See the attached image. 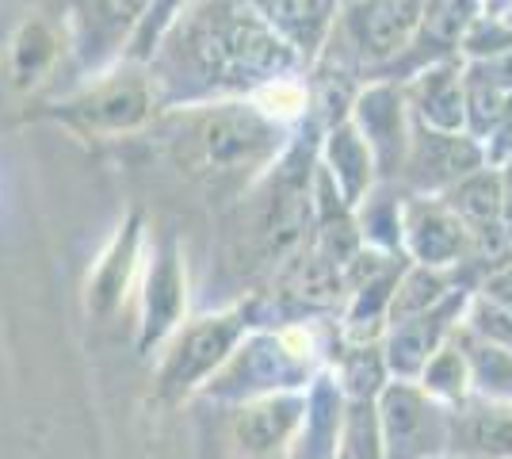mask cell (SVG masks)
Wrapping results in <instances>:
<instances>
[{"mask_svg":"<svg viewBox=\"0 0 512 459\" xmlns=\"http://www.w3.org/2000/svg\"><path fill=\"white\" fill-rule=\"evenodd\" d=\"M402 253L425 268H463L474 257V241L440 196L402 192Z\"/></svg>","mask_w":512,"mask_h":459,"instance_id":"cell-14","label":"cell"},{"mask_svg":"<svg viewBox=\"0 0 512 459\" xmlns=\"http://www.w3.org/2000/svg\"><path fill=\"white\" fill-rule=\"evenodd\" d=\"M146 4L150 0H65V43L85 77L127 62Z\"/></svg>","mask_w":512,"mask_h":459,"instance_id":"cell-10","label":"cell"},{"mask_svg":"<svg viewBox=\"0 0 512 459\" xmlns=\"http://www.w3.org/2000/svg\"><path fill=\"white\" fill-rule=\"evenodd\" d=\"M501 20H505V23H509V27H512V4H509V12H505V16H501Z\"/></svg>","mask_w":512,"mask_h":459,"instance_id":"cell-37","label":"cell"},{"mask_svg":"<svg viewBox=\"0 0 512 459\" xmlns=\"http://www.w3.org/2000/svg\"><path fill=\"white\" fill-rule=\"evenodd\" d=\"M58 31L43 20H27L12 39V81L31 88L46 69L58 62Z\"/></svg>","mask_w":512,"mask_h":459,"instance_id":"cell-27","label":"cell"},{"mask_svg":"<svg viewBox=\"0 0 512 459\" xmlns=\"http://www.w3.org/2000/svg\"><path fill=\"white\" fill-rule=\"evenodd\" d=\"M348 123L363 134V142L375 153L379 180L398 184L409 153V138H413V115H409L406 104V88L398 81H383V77L363 81V88L352 100V111H348Z\"/></svg>","mask_w":512,"mask_h":459,"instance_id":"cell-11","label":"cell"},{"mask_svg":"<svg viewBox=\"0 0 512 459\" xmlns=\"http://www.w3.org/2000/svg\"><path fill=\"white\" fill-rule=\"evenodd\" d=\"M333 372L341 379V391L348 402H375L386 383H390L379 345H344Z\"/></svg>","mask_w":512,"mask_h":459,"instance_id":"cell-25","label":"cell"},{"mask_svg":"<svg viewBox=\"0 0 512 459\" xmlns=\"http://www.w3.org/2000/svg\"><path fill=\"white\" fill-rule=\"evenodd\" d=\"M352 219H356L363 249H375L386 257H406L402 253V188L398 184L379 180L352 211Z\"/></svg>","mask_w":512,"mask_h":459,"instance_id":"cell-23","label":"cell"},{"mask_svg":"<svg viewBox=\"0 0 512 459\" xmlns=\"http://www.w3.org/2000/svg\"><path fill=\"white\" fill-rule=\"evenodd\" d=\"M406 264V257H394L348 291V303L341 310L344 345H379L383 341L386 326H390V303H394V291H398Z\"/></svg>","mask_w":512,"mask_h":459,"instance_id":"cell-20","label":"cell"},{"mask_svg":"<svg viewBox=\"0 0 512 459\" xmlns=\"http://www.w3.org/2000/svg\"><path fill=\"white\" fill-rule=\"evenodd\" d=\"M142 264H146V219L142 211H127V219L115 226L104 253L88 272L85 306L96 322H111L127 306L130 291L142 280Z\"/></svg>","mask_w":512,"mask_h":459,"instance_id":"cell-15","label":"cell"},{"mask_svg":"<svg viewBox=\"0 0 512 459\" xmlns=\"http://www.w3.org/2000/svg\"><path fill=\"white\" fill-rule=\"evenodd\" d=\"M321 127L306 115L291 146L222 215L214 280L237 299L272 284L287 264L314 241V169H318Z\"/></svg>","mask_w":512,"mask_h":459,"instance_id":"cell-2","label":"cell"},{"mask_svg":"<svg viewBox=\"0 0 512 459\" xmlns=\"http://www.w3.org/2000/svg\"><path fill=\"white\" fill-rule=\"evenodd\" d=\"M306 62L249 8V0H192L146 62L157 108L245 100Z\"/></svg>","mask_w":512,"mask_h":459,"instance_id":"cell-1","label":"cell"},{"mask_svg":"<svg viewBox=\"0 0 512 459\" xmlns=\"http://www.w3.org/2000/svg\"><path fill=\"white\" fill-rule=\"evenodd\" d=\"M249 329H256L249 295L237 299V303L218 306V310H207L199 318H188L165 341V349L157 356L153 398L165 402V406L195 398V394L203 391V383L230 360V352L241 345V337Z\"/></svg>","mask_w":512,"mask_h":459,"instance_id":"cell-5","label":"cell"},{"mask_svg":"<svg viewBox=\"0 0 512 459\" xmlns=\"http://www.w3.org/2000/svg\"><path fill=\"white\" fill-rule=\"evenodd\" d=\"M501 226H505L512 245V173H505V169H501Z\"/></svg>","mask_w":512,"mask_h":459,"instance_id":"cell-35","label":"cell"},{"mask_svg":"<svg viewBox=\"0 0 512 459\" xmlns=\"http://www.w3.org/2000/svg\"><path fill=\"white\" fill-rule=\"evenodd\" d=\"M440 459H459V456H451V452H448V456H440Z\"/></svg>","mask_w":512,"mask_h":459,"instance_id":"cell-39","label":"cell"},{"mask_svg":"<svg viewBox=\"0 0 512 459\" xmlns=\"http://www.w3.org/2000/svg\"><path fill=\"white\" fill-rule=\"evenodd\" d=\"M344 425H348V398L337 372L325 368L306 387V414L287 459H341Z\"/></svg>","mask_w":512,"mask_h":459,"instance_id":"cell-17","label":"cell"},{"mask_svg":"<svg viewBox=\"0 0 512 459\" xmlns=\"http://www.w3.org/2000/svg\"><path fill=\"white\" fill-rule=\"evenodd\" d=\"M512 50V27L501 16H478V20L470 23L467 31H463V39H459V58L463 62H486V58H497V54H505Z\"/></svg>","mask_w":512,"mask_h":459,"instance_id":"cell-31","label":"cell"},{"mask_svg":"<svg viewBox=\"0 0 512 459\" xmlns=\"http://www.w3.org/2000/svg\"><path fill=\"white\" fill-rule=\"evenodd\" d=\"M188 4H192V0H150V4H146V16H142L138 31H134V43H130V50H127V62L146 66V62L153 58V50H157V43L165 39V31L172 27V20H176Z\"/></svg>","mask_w":512,"mask_h":459,"instance_id":"cell-29","label":"cell"},{"mask_svg":"<svg viewBox=\"0 0 512 459\" xmlns=\"http://www.w3.org/2000/svg\"><path fill=\"white\" fill-rule=\"evenodd\" d=\"M321 169L333 176L337 192L344 196V203L356 211L363 203V196L379 184V165H375V153L363 142V134L344 119L337 127L321 134V150H318Z\"/></svg>","mask_w":512,"mask_h":459,"instance_id":"cell-21","label":"cell"},{"mask_svg":"<svg viewBox=\"0 0 512 459\" xmlns=\"http://www.w3.org/2000/svg\"><path fill=\"white\" fill-rule=\"evenodd\" d=\"M467 69L474 77H482L486 85L497 88V92L512 96V50L497 54V58H486V62H467Z\"/></svg>","mask_w":512,"mask_h":459,"instance_id":"cell-33","label":"cell"},{"mask_svg":"<svg viewBox=\"0 0 512 459\" xmlns=\"http://www.w3.org/2000/svg\"><path fill=\"white\" fill-rule=\"evenodd\" d=\"M482 153H486V165H490V169H505V165H509V157H512V96H505V108H501V115H497L493 131L486 134Z\"/></svg>","mask_w":512,"mask_h":459,"instance_id":"cell-32","label":"cell"},{"mask_svg":"<svg viewBox=\"0 0 512 459\" xmlns=\"http://www.w3.org/2000/svg\"><path fill=\"white\" fill-rule=\"evenodd\" d=\"M478 169H486V153L478 138H470L467 131H432V127L413 123L398 188L413 196H444L463 176Z\"/></svg>","mask_w":512,"mask_h":459,"instance_id":"cell-12","label":"cell"},{"mask_svg":"<svg viewBox=\"0 0 512 459\" xmlns=\"http://www.w3.org/2000/svg\"><path fill=\"white\" fill-rule=\"evenodd\" d=\"M417 387H421L432 402L448 406V410H459V406L467 402L470 398V368H467V356H463V349H459L455 337L428 360L421 379H417Z\"/></svg>","mask_w":512,"mask_h":459,"instance_id":"cell-26","label":"cell"},{"mask_svg":"<svg viewBox=\"0 0 512 459\" xmlns=\"http://www.w3.org/2000/svg\"><path fill=\"white\" fill-rule=\"evenodd\" d=\"M375 421L383 459H440L451 452V410L417 383L390 379L375 398Z\"/></svg>","mask_w":512,"mask_h":459,"instance_id":"cell-9","label":"cell"},{"mask_svg":"<svg viewBox=\"0 0 512 459\" xmlns=\"http://www.w3.org/2000/svg\"><path fill=\"white\" fill-rule=\"evenodd\" d=\"M478 295H486V299L512 310V261L501 264V268H493L490 276L482 280V287H478Z\"/></svg>","mask_w":512,"mask_h":459,"instance_id":"cell-34","label":"cell"},{"mask_svg":"<svg viewBox=\"0 0 512 459\" xmlns=\"http://www.w3.org/2000/svg\"><path fill=\"white\" fill-rule=\"evenodd\" d=\"M463 73L467 62L451 54L440 62H428L409 81H402L413 123L432 131H463Z\"/></svg>","mask_w":512,"mask_h":459,"instance_id":"cell-18","label":"cell"},{"mask_svg":"<svg viewBox=\"0 0 512 459\" xmlns=\"http://www.w3.org/2000/svg\"><path fill=\"white\" fill-rule=\"evenodd\" d=\"M455 341H459V349L467 356L470 398L512 406V349L478 341V337H470L467 329H455Z\"/></svg>","mask_w":512,"mask_h":459,"instance_id":"cell-24","label":"cell"},{"mask_svg":"<svg viewBox=\"0 0 512 459\" xmlns=\"http://www.w3.org/2000/svg\"><path fill=\"white\" fill-rule=\"evenodd\" d=\"M226 414H230L234 459H287L291 444L299 437L302 414H306V391L256 398Z\"/></svg>","mask_w":512,"mask_h":459,"instance_id":"cell-16","label":"cell"},{"mask_svg":"<svg viewBox=\"0 0 512 459\" xmlns=\"http://www.w3.org/2000/svg\"><path fill=\"white\" fill-rule=\"evenodd\" d=\"M341 352V326H333L329 318L249 329L241 337V345L230 352V360L203 383V391L195 398L214 402L222 410H234V406H245L256 398L306 391L310 379L333 368Z\"/></svg>","mask_w":512,"mask_h":459,"instance_id":"cell-4","label":"cell"},{"mask_svg":"<svg viewBox=\"0 0 512 459\" xmlns=\"http://www.w3.org/2000/svg\"><path fill=\"white\" fill-rule=\"evenodd\" d=\"M505 108V92H497L493 85H486L482 77L463 73V131L478 142H486V134L493 131L497 115Z\"/></svg>","mask_w":512,"mask_h":459,"instance_id":"cell-28","label":"cell"},{"mask_svg":"<svg viewBox=\"0 0 512 459\" xmlns=\"http://www.w3.org/2000/svg\"><path fill=\"white\" fill-rule=\"evenodd\" d=\"M157 134L172 165L211 203L230 207L283 157L295 127L268 119L245 96L157 111Z\"/></svg>","mask_w":512,"mask_h":459,"instance_id":"cell-3","label":"cell"},{"mask_svg":"<svg viewBox=\"0 0 512 459\" xmlns=\"http://www.w3.org/2000/svg\"><path fill=\"white\" fill-rule=\"evenodd\" d=\"M459 329H467L470 337H478V341H490V345H501V349H512V310L501 303H493L486 295H470L467 303V314H463V322Z\"/></svg>","mask_w":512,"mask_h":459,"instance_id":"cell-30","label":"cell"},{"mask_svg":"<svg viewBox=\"0 0 512 459\" xmlns=\"http://www.w3.org/2000/svg\"><path fill=\"white\" fill-rule=\"evenodd\" d=\"M505 173H512V157H509V165H505Z\"/></svg>","mask_w":512,"mask_h":459,"instance_id":"cell-38","label":"cell"},{"mask_svg":"<svg viewBox=\"0 0 512 459\" xmlns=\"http://www.w3.org/2000/svg\"><path fill=\"white\" fill-rule=\"evenodd\" d=\"M451 456L512 459V406L467 398L451 410Z\"/></svg>","mask_w":512,"mask_h":459,"instance_id":"cell-22","label":"cell"},{"mask_svg":"<svg viewBox=\"0 0 512 459\" xmlns=\"http://www.w3.org/2000/svg\"><path fill=\"white\" fill-rule=\"evenodd\" d=\"M157 96H153L146 66L119 62L96 77H88L85 88L54 104V119L85 134H134L157 119Z\"/></svg>","mask_w":512,"mask_h":459,"instance_id":"cell-6","label":"cell"},{"mask_svg":"<svg viewBox=\"0 0 512 459\" xmlns=\"http://www.w3.org/2000/svg\"><path fill=\"white\" fill-rule=\"evenodd\" d=\"M428 0H341L333 35L348 46V54L367 77L394 66L409 43L417 39Z\"/></svg>","mask_w":512,"mask_h":459,"instance_id":"cell-7","label":"cell"},{"mask_svg":"<svg viewBox=\"0 0 512 459\" xmlns=\"http://www.w3.org/2000/svg\"><path fill=\"white\" fill-rule=\"evenodd\" d=\"M509 4L512 0H482V12H486V16H505Z\"/></svg>","mask_w":512,"mask_h":459,"instance_id":"cell-36","label":"cell"},{"mask_svg":"<svg viewBox=\"0 0 512 459\" xmlns=\"http://www.w3.org/2000/svg\"><path fill=\"white\" fill-rule=\"evenodd\" d=\"M249 8L310 66L337 23L341 0H249Z\"/></svg>","mask_w":512,"mask_h":459,"instance_id":"cell-19","label":"cell"},{"mask_svg":"<svg viewBox=\"0 0 512 459\" xmlns=\"http://www.w3.org/2000/svg\"><path fill=\"white\" fill-rule=\"evenodd\" d=\"M188 264L172 230H161L153 245H146V264L138 280V333L134 349L142 356L165 349L176 329L188 322Z\"/></svg>","mask_w":512,"mask_h":459,"instance_id":"cell-8","label":"cell"},{"mask_svg":"<svg viewBox=\"0 0 512 459\" xmlns=\"http://www.w3.org/2000/svg\"><path fill=\"white\" fill-rule=\"evenodd\" d=\"M470 295L474 291H451L440 306H432L425 314H413L406 322L386 326L379 349H383L390 379H402V383H417L421 379L428 360L455 337V329H459L463 314H467Z\"/></svg>","mask_w":512,"mask_h":459,"instance_id":"cell-13","label":"cell"}]
</instances>
